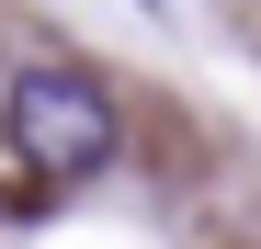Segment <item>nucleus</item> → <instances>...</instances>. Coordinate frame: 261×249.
I'll return each instance as SVG.
<instances>
[{
	"instance_id": "1",
	"label": "nucleus",
	"mask_w": 261,
	"mask_h": 249,
	"mask_svg": "<svg viewBox=\"0 0 261 249\" xmlns=\"http://www.w3.org/2000/svg\"><path fill=\"white\" fill-rule=\"evenodd\" d=\"M0 147H12V170L34 193H68L91 181L114 159V91L91 68H23L12 91H0Z\"/></svg>"
}]
</instances>
